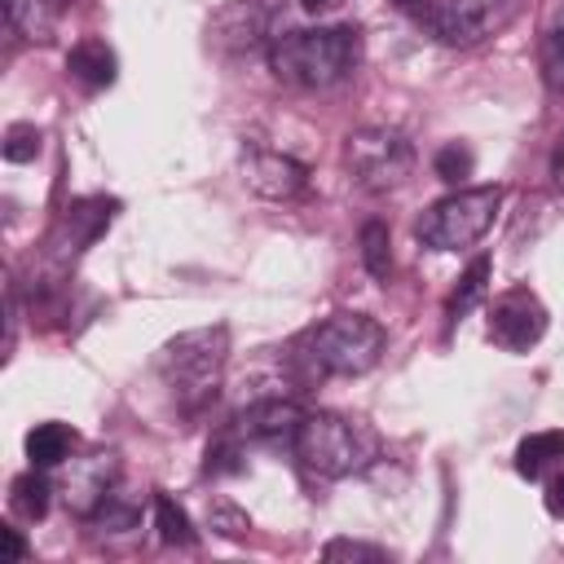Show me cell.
<instances>
[{
    "instance_id": "6da1fadb",
    "label": "cell",
    "mask_w": 564,
    "mask_h": 564,
    "mask_svg": "<svg viewBox=\"0 0 564 564\" xmlns=\"http://www.w3.org/2000/svg\"><path fill=\"white\" fill-rule=\"evenodd\" d=\"M269 66L282 84L295 88H335L361 66V31L357 26H313L286 31L269 44Z\"/></svg>"
},
{
    "instance_id": "7a4b0ae2",
    "label": "cell",
    "mask_w": 564,
    "mask_h": 564,
    "mask_svg": "<svg viewBox=\"0 0 564 564\" xmlns=\"http://www.w3.org/2000/svg\"><path fill=\"white\" fill-rule=\"evenodd\" d=\"M383 326L366 313H335L326 317L322 326H313L304 339H300V361L308 375H339V379H352V375H366L379 366L383 357Z\"/></svg>"
},
{
    "instance_id": "3957f363",
    "label": "cell",
    "mask_w": 564,
    "mask_h": 564,
    "mask_svg": "<svg viewBox=\"0 0 564 564\" xmlns=\"http://www.w3.org/2000/svg\"><path fill=\"white\" fill-rule=\"evenodd\" d=\"M225 361H229V330L225 326H198V330H185V335L163 344L159 375L172 388V397L181 401V410L194 414L216 397Z\"/></svg>"
},
{
    "instance_id": "277c9868",
    "label": "cell",
    "mask_w": 564,
    "mask_h": 564,
    "mask_svg": "<svg viewBox=\"0 0 564 564\" xmlns=\"http://www.w3.org/2000/svg\"><path fill=\"white\" fill-rule=\"evenodd\" d=\"M291 449L304 463V471H313L322 480H344V476L361 471L375 458V436L357 419L313 410V414H304Z\"/></svg>"
},
{
    "instance_id": "5b68a950",
    "label": "cell",
    "mask_w": 564,
    "mask_h": 564,
    "mask_svg": "<svg viewBox=\"0 0 564 564\" xmlns=\"http://www.w3.org/2000/svg\"><path fill=\"white\" fill-rule=\"evenodd\" d=\"M502 207V189L498 185H471V189H454L445 198H436L419 220H414V238L432 251H463L471 242H480L494 225Z\"/></svg>"
},
{
    "instance_id": "8992f818",
    "label": "cell",
    "mask_w": 564,
    "mask_h": 564,
    "mask_svg": "<svg viewBox=\"0 0 564 564\" xmlns=\"http://www.w3.org/2000/svg\"><path fill=\"white\" fill-rule=\"evenodd\" d=\"M344 167L357 189L388 194L401 189L414 172V145L397 128H357L344 145Z\"/></svg>"
},
{
    "instance_id": "52a82bcc",
    "label": "cell",
    "mask_w": 564,
    "mask_h": 564,
    "mask_svg": "<svg viewBox=\"0 0 564 564\" xmlns=\"http://www.w3.org/2000/svg\"><path fill=\"white\" fill-rule=\"evenodd\" d=\"M516 13H520V0H436L432 31L449 48H471L498 35Z\"/></svg>"
},
{
    "instance_id": "ba28073f",
    "label": "cell",
    "mask_w": 564,
    "mask_h": 564,
    "mask_svg": "<svg viewBox=\"0 0 564 564\" xmlns=\"http://www.w3.org/2000/svg\"><path fill=\"white\" fill-rule=\"evenodd\" d=\"M546 335V304L516 286V291H502L489 308V339L507 352H529L538 339Z\"/></svg>"
},
{
    "instance_id": "9c48e42d",
    "label": "cell",
    "mask_w": 564,
    "mask_h": 564,
    "mask_svg": "<svg viewBox=\"0 0 564 564\" xmlns=\"http://www.w3.org/2000/svg\"><path fill=\"white\" fill-rule=\"evenodd\" d=\"M115 480H119V458L110 449H93V454H79V458H66V476L57 485L62 502L75 511V516H93L110 494H115Z\"/></svg>"
},
{
    "instance_id": "30bf717a",
    "label": "cell",
    "mask_w": 564,
    "mask_h": 564,
    "mask_svg": "<svg viewBox=\"0 0 564 564\" xmlns=\"http://www.w3.org/2000/svg\"><path fill=\"white\" fill-rule=\"evenodd\" d=\"M264 31H269V13L256 0H229V4H220L212 13L207 44L220 57H242V53H251V48L264 44Z\"/></svg>"
},
{
    "instance_id": "8fae6325",
    "label": "cell",
    "mask_w": 564,
    "mask_h": 564,
    "mask_svg": "<svg viewBox=\"0 0 564 564\" xmlns=\"http://www.w3.org/2000/svg\"><path fill=\"white\" fill-rule=\"evenodd\" d=\"M115 212H119V203H115V198H101V194H93V198H75V203L57 216V225H53V234H48L53 256H62V260L79 256L97 234H106V229H110Z\"/></svg>"
},
{
    "instance_id": "7c38bea8",
    "label": "cell",
    "mask_w": 564,
    "mask_h": 564,
    "mask_svg": "<svg viewBox=\"0 0 564 564\" xmlns=\"http://www.w3.org/2000/svg\"><path fill=\"white\" fill-rule=\"evenodd\" d=\"M308 172L300 159L282 150H247L242 154V185L260 198H295L304 189Z\"/></svg>"
},
{
    "instance_id": "4fadbf2b",
    "label": "cell",
    "mask_w": 564,
    "mask_h": 564,
    "mask_svg": "<svg viewBox=\"0 0 564 564\" xmlns=\"http://www.w3.org/2000/svg\"><path fill=\"white\" fill-rule=\"evenodd\" d=\"M304 423V410L291 397H260L238 414V436L260 445H291Z\"/></svg>"
},
{
    "instance_id": "5bb4252c",
    "label": "cell",
    "mask_w": 564,
    "mask_h": 564,
    "mask_svg": "<svg viewBox=\"0 0 564 564\" xmlns=\"http://www.w3.org/2000/svg\"><path fill=\"white\" fill-rule=\"evenodd\" d=\"M66 70H70V79H75L79 88L101 93V88L115 84V75H119V57H115V48H110L106 40L88 35V40H79V44L66 53Z\"/></svg>"
},
{
    "instance_id": "9a60e30c",
    "label": "cell",
    "mask_w": 564,
    "mask_h": 564,
    "mask_svg": "<svg viewBox=\"0 0 564 564\" xmlns=\"http://www.w3.org/2000/svg\"><path fill=\"white\" fill-rule=\"evenodd\" d=\"M75 445H79V436L66 423H35L26 432V458H31V467H44V471L66 467V458H75Z\"/></svg>"
},
{
    "instance_id": "2e32d148",
    "label": "cell",
    "mask_w": 564,
    "mask_h": 564,
    "mask_svg": "<svg viewBox=\"0 0 564 564\" xmlns=\"http://www.w3.org/2000/svg\"><path fill=\"white\" fill-rule=\"evenodd\" d=\"M555 463H564V432H529L516 445V471L529 480H538Z\"/></svg>"
},
{
    "instance_id": "e0dca14e",
    "label": "cell",
    "mask_w": 564,
    "mask_h": 564,
    "mask_svg": "<svg viewBox=\"0 0 564 564\" xmlns=\"http://www.w3.org/2000/svg\"><path fill=\"white\" fill-rule=\"evenodd\" d=\"M4 18L26 40H48L57 22V0H4Z\"/></svg>"
},
{
    "instance_id": "ac0fdd59",
    "label": "cell",
    "mask_w": 564,
    "mask_h": 564,
    "mask_svg": "<svg viewBox=\"0 0 564 564\" xmlns=\"http://www.w3.org/2000/svg\"><path fill=\"white\" fill-rule=\"evenodd\" d=\"M9 502H13V511L22 520H44L48 516V502H53V480L44 476V467H31L26 476H18Z\"/></svg>"
},
{
    "instance_id": "d6986e66",
    "label": "cell",
    "mask_w": 564,
    "mask_h": 564,
    "mask_svg": "<svg viewBox=\"0 0 564 564\" xmlns=\"http://www.w3.org/2000/svg\"><path fill=\"white\" fill-rule=\"evenodd\" d=\"M485 286H489V256H476L471 264H467V273L458 278V286H454V295H449V322H463L476 304H480V295H485Z\"/></svg>"
},
{
    "instance_id": "ffe728a7",
    "label": "cell",
    "mask_w": 564,
    "mask_h": 564,
    "mask_svg": "<svg viewBox=\"0 0 564 564\" xmlns=\"http://www.w3.org/2000/svg\"><path fill=\"white\" fill-rule=\"evenodd\" d=\"M361 264L375 282H388L392 273V238H388V225L383 220H366L361 225Z\"/></svg>"
},
{
    "instance_id": "44dd1931",
    "label": "cell",
    "mask_w": 564,
    "mask_h": 564,
    "mask_svg": "<svg viewBox=\"0 0 564 564\" xmlns=\"http://www.w3.org/2000/svg\"><path fill=\"white\" fill-rule=\"evenodd\" d=\"M154 529H159V542H167V546H189L194 542V524H189L185 507L167 494H154Z\"/></svg>"
},
{
    "instance_id": "7402d4cb",
    "label": "cell",
    "mask_w": 564,
    "mask_h": 564,
    "mask_svg": "<svg viewBox=\"0 0 564 564\" xmlns=\"http://www.w3.org/2000/svg\"><path fill=\"white\" fill-rule=\"evenodd\" d=\"M432 172H436L445 185H463V181L476 172V154H471V145H467V141H449V145H441L436 159H432Z\"/></svg>"
},
{
    "instance_id": "603a6c76",
    "label": "cell",
    "mask_w": 564,
    "mask_h": 564,
    "mask_svg": "<svg viewBox=\"0 0 564 564\" xmlns=\"http://www.w3.org/2000/svg\"><path fill=\"white\" fill-rule=\"evenodd\" d=\"M0 150H4L9 163H31V159L40 154V128H35V123H9Z\"/></svg>"
},
{
    "instance_id": "cb8c5ba5",
    "label": "cell",
    "mask_w": 564,
    "mask_h": 564,
    "mask_svg": "<svg viewBox=\"0 0 564 564\" xmlns=\"http://www.w3.org/2000/svg\"><path fill=\"white\" fill-rule=\"evenodd\" d=\"M207 524H212L220 538H247V533H251L247 511H238L229 498H216V502L207 507Z\"/></svg>"
},
{
    "instance_id": "d4e9b609",
    "label": "cell",
    "mask_w": 564,
    "mask_h": 564,
    "mask_svg": "<svg viewBox=\"0 0 564 564\" xmlns=\"http://www.w3.org/2000/svg\"><path fill=\"white\" fill-rule=\"evenodd\" d=\"M322 560H361V564H383L388 551L370 546V542H352V538H335L322 546Z\"/></svg>"
},
{
    "instance_id": "484cf974",
    "label": "cell",
    "mask_w": 564,
    "mask_h": 564,
    "mask_svg": "<svg viewBox=\"0 0 564 564\" xmlns=\"http://www.w3.org/2000/svg\"><path fill=\"white\" fill-rule=\"evenodd\" d=\"M207 471H212V476H234V471H242V449H238V441H216V445L207 449Z\"/></svg>"
},
{
    "instance_id": "4316f807",
    "label": "cell",
    "mask_w": 564,
    "mask_h": 564,
    "mask_svg": "<svg viewBox=\"0 0 564 564\" xmlns=\"http://www.w3.org/2000/svg\"><path fill=\"white\" fill-rule=\"evenodd\" d=\"M542 75L546 84L564 97V35H546V53H542Z\"/></svg>"
},
{
    "instance_id": "83f0119b",
    "label": "cell",
    "mask_w": 564,
    "mask_h": 564,
    "mask_svg": "<svg viewBox=\"0 0 564 564\" xmlns=\"http://www.w3.org/2000/svg\"><path fill=\"white\" fill-rule=\"evenodd\" d=\"M546 511L551 516H564V471H555L551 485H546Z\"/></svg>"
},
{
    "instance_id": "f1b7e54d",
    "label": "cell",
    "mask_w": 564,
    "mask_h": 564,
    "mask_svg": "<svg viewBox=\"0 0 564 564\" xmlns=\"http://www.w3.org/2000/svg\"><path fill=\"white\" fill-rule=\"evenodd\" d=\"M0 542H4V555L9 560H22L26 555V542L18 538V529H0Z\"/></svg>"
},
{
    "instance_id": "f546056e",
    "label": "cell",
    "mask_w": 564,
    "mask_h": 564,
    "mask_svg": "<svg viewBox=\"0 0 564 564\" xmlns=\"http://www.w3.org/2000/svg\"><path fill=\"white\" fill-rule=\"evenodd\" d=\"M551 181H555V189L564 198V137L555 141V154H551Z\"/></svg>"
},
{
    "instance_id": "4dcf8cb0",
    "label": "cell",
    "mask_w": 564,
    "mask_h": 564,
    "mask_svg": "<svg viewBox=\"0 0 564 564\" xmlns=\"http://www.w3.org/2000/svg\"><path fill=\"white\" fill-rule=\"evenodd\" d=\"M300 4H304L308 13H330V9H339L344 0H300Z\"/></svg>"
},
{
    "instance_id": "1f68e13d",
    "label": "cell",
    "mask_w": 564,
    "mask_h": 564,
    "mask_svg": "<svg viewBox=\"0 0 564 564\" xmlns=\"http://www.w3.org/2000/svg\"><path fill=\"white\" fill-rule=\"evenodd\" d=\"M546 35H564V0L551 9V26H546Z\"/></svg>"
},
{
    "instance_id": "d6a6232c",
    "label": "cell",
    "mask_w": 564,
    "mask_h": 564,
    "mask_svg": "<svg viewBox=\"0 0 564 564\" xmlns=\"http://www.w3.org/2000/svg\"><path fill=\"white\" fill-rule=\"evenodd\" d=\"M392 4H397L401 13H423V4H427V0H392Z\"/></svg>"
}]
</instances>
